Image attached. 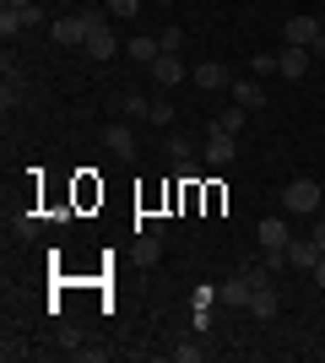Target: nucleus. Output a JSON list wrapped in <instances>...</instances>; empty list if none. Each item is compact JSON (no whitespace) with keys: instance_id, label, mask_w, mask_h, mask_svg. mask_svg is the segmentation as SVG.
Returning <instances> with one entry per match:
<instances>
[{"instance_id":"1","label":"nucleus","mask_w":325,"mask_h":363,"mask_svg":"<svg viewBox=\"0 0 325 363\" xmlns=\"http://www.w3.org/2000/svg\"><path fill=\"white\" fill-rule=\"evenodd\" d=\"M320 201H325V190L309 179V174L287 179V190H282V206H287L293 217H314V212H320Z\"/></svg>"},{"instance_id":"2","label":"nucleus","mask_w":325,"mask_h":363,"mask_svg":"<svg viewBox=\"0 0 325 363\" xmlns=\"http://www.w3.org/2000/svg\"><path fill=\"white\" fill-rule=\"evenodd\" d=\"M81 49H87L93 60H114V55H120V38L108 33V11H93V33H87Z\"/></svg>"},{"instance_id":"3","label":"nucleus","mask_w":325,"mask_h":363,"mask_svg":"<svg viewBox=\"0 0 325 363\" xmlns=\"http://www.w3.org/2000/svg\"><path fill=\"white\" fill-rule=\"evenodd\" d=\"M228 98H233L239 108H249V114H255V108H266V98H271V92H266V82H261V76H233Z\"/></svg>"},{"instance_id":"4","label":"nucleus","mask_w":325,"mask_h":363,"mask_svg":"<svg viewBox=\"0 0 325 363\" xmlns=\"http://www.w3.org/2000/svg\"><path fill=\"white\" fill-rule=\"evenodd\" d=\"M103 147L108 152H114V157H120V163H136V130H130V125H120V120H114V125H103Z\"/></svg>"},{"instance_id":"5","label":"nucleus","mask_w":325,"mask_h":363,"mask_svg":"<svg viewBox=\"0 0 325 363\" xmlns=\"http://www.w3.org/2000/svg\"><path fill=\"white\" fill-rule=\"evenodd\" d=\"M201 157H206V168H228L233 157H239V136H217V130H206Z\"/></svg>"},{"instance_id":"6","label":"nucleus","mask_w":325,"mask_h":363,"mask_svg":"<svg viewBox=\"0 0 325 363\" xmlns=\"http://www.w3.org/2000/svg\"><path fill=\"white\" fill-rule=\"evenodd\" d=\"M190 82H195L201 92H222V87H233V76H228V65H222V60H201L195 71H190Z\"/></svg>"},{"instance_id":"7","label":"nucleus","mask_w":325,"mask_h":363,"mask_svg":"<svg viewBox=\"0 0 325 363\" xmlns=\"http://www.w3.org/2000/svg\"><path fill=\"white\" fill-rule=\"evenodd\" d=\"M87 33H93V11L60 16V22H55V44H87Z\"/></svg>"},{"instance_id":"8","label":"nucleus","mask_w":325,"mask_h":363,"mask_svg":"<svg viewBox=\"0 0 325 363\" xmlns=\"http://www.w3.org/2000/svg\"><path fill=\"white\" fill-rule=\"evenodd\" d=\"M320 16H287V28H282V38L287 44H298V49H314V38H320Z\"/></svg>"},{"instance_id":"9","label":"nucleus","mask_w":325,"mask_h":363,"mask_svg":"<svg viewBox=\"0 0 325 363\" xmlns=\"http://www.w3.org/2000/svg\"><path fill=\"white\" fill-rule=\"evenodd\" d=\"M217 298L228 303V309H249V298H255V288H249V277L244 272H233L222 288H217Z\"/></svg>"},{"instance_id":"10","label":"nucleus","mask_w":325,"mask_h":363,"mask_svg":"<svg viewBox=\"0 0 325 363\" xmlns=\"http://www.w3.org/2000/svg\"><path fill=\"white\" fill-rule=\"evenodd\" d=\"M147 71H152L157 87H179V82H185V60H179V55H157Z\"/></svg>"},{"instance_id":"11","label":"nucleus","mask_w":325,"mask_h":363,"mask_svg":"<svg viewBox=\"0 0 325 363\" xmlns=\"http://www.w3.org/2000/svg\"><path fill=\"white\" fill-rule=\"evenodd\" d=\"M277 76H287V82H298V76H309V49L287 44V49L277 55Z\"/></svg>"},{"instance_id":"12","label":"nucleus","mask_w":325,"mask_h":363,"mask_svg":"<svg viewBox=\"0 0 325 363\" xmlns=\"http://www.w3.org/2000/svg\"><path fill=\"white\" fill-rule=\"evenodd\" d=\"M255 239H261V250H287V244H293V233H287V223H282V217H266V223L255 228Z\"/></svg>"},{"instance_id":"13","label":"nucleus","mask_w":325,"mask_h":363,"mask_svg":"<svg viewBox=\"0 0 325 363\" xmlns=\"http://www.w3.org/2000/svg\"><path fill=\"white\" fill-rule=\"evenodd\" d=\"M136 260L141 266H157V260H163V233H157V228H147L136 239Z\"/></svg>"},{"instance_id":"14","label":"nucleus","mask_w":325,"mask_h":363,"mask_svg":"<svg viewBox=\"0 0 325 363\" xmlns=\"http://www.w3.org/2000/svg\"><path fill=\"white\" fill-rule=\"evenodd\" d=\"M314 260H320V244H314V239H293V244H287V266L314 272Z\"/></svg>"},{"instance_id":"15","label":"nucleus","mask_w":325,"mask_h":363,"mask_svg":"<svg viewBox=\"0 0 325 363\" xmlns=\"http://www.w3.org/2000/svg\"><path fill=\"white\" fill-rule=\"evenodd\" d=\"M125 55L136 65H152L157 55H163V44H157V38H125Z\"/></svg>"},{"instance_id":"16","label":"nucleus","mask_w":325,"mask_h":363,"mask_svg":"<svg viewBox=\"0 0 325 363\" xmlns=\"http://www.w3.org/2000/svg\"><path fill=\"white\" fill-rule=\"evenodd\" d=\"M244 120H249V108L233 104L228 114H217V120H212V130H217V136H239V130H244Z\"/></svg>"},{"instance_id":"17","label":"nucleus","mask_w":325,"mask_h":363,"mask_svg":"<svg viewBox=\"0 0 325 363\" xmlns=\"http://www.w3.org/2000/svg\"><path fill=\"white\" fill-rule=\"evenodd\" d=\"M0 104H6V108L22 104V71L11 65V55H6V87H0Z\"/></svg>"},{"instance_id":"18","label":"nucleus","mask_w":325,"mask_h":363,"mask_svg":"<svg viewBox=\"0 0 325 363\" xmlns=\"http://www.w3.org/2000/svg\"><path fill=\"white\" fill-rule=\"evenodd\" d=\"M249 315H255V320H277V293H271V288H255V298H249Z\"/></svg>"},{"instance_id":"19","label":"nucleus","mask_w":325,"mask_h":363,"mask_svg":"<svg viewBox=\"0 0 325 363\" xmlns=\"http://www.w3.org/2000/svg\"><path fill=\"white\" fill-rule=\"evenodd\" d=\"M163 147H169V157H173L179 168H185L190 157H195V141H190V136H163Z\"/></svg>"},{"instance_id":"20","label":"nucleus","mask_w":325,"mask_h":363,"mask_svg":"<svg viewBox=\"0 0 325 363\" xmlns=\"http://www.w3.org/2000/svg\"><path fill=\"white\" fill-rule=\"evenodd\" d=\"M16 33H28V22H22V11H16V6H6V11H0V38L11 44Z\"/></svg>"},{"instance_id":"21","label":"nucleus","mask_w":325,"mask_h":363,"mask_svg":"<svg viewBox=\"0 0 325 363\" xmlns=\"http://www.w3.org/2000/svg\"><path fill=\"white\" fill-rule=\"evenodd\" d=\"M147 125H173V104H169V98H152V108H147Z\"/></svg>"},{"instance_id":"22","label":"nucleus","mask_w":325,"mask_h":363,"mask_svg":"<svg viewBox=\"0 0 325 363\" xmlns=\"http://www.w3.org/2000/svg\"><path fill=\"white\" fill-rule=\"evenodd\" d=\"M157 44H163V55H179V49H185V28H163Z\"/></svg>"},{"instance_id":"23","label":"nucleus","mask_w":325,"mask_h":363,"mask_svg":"<svg viewBox=\"0 0 325 363\" xmlns=\"http://www.w3.org/2000/svg\"><path fill=\"white\" fill-rule=\"evenodd\" d=\"M201 358H206L201 342H179V347H173V363H201Z\"/></svg>"},{"instance_id":"24","label":"nucleus","mask_w":325,"mask_h":363,"mask_svg":"<svg viewBox=\"0 0 325 363\" xmlns=\"http://www.w3.org/2000/svg\"><path fill=\"white\" fill-rule=\"evenodd\" d=\"M120 108H125V114H141V120H147L152 98H141V92H125V98H120Z\"/></svg>"},{"instance_id":"25","label":"nucleus","mask_w":325,"mask_h":363,"mask_svg":"<svg viewBox=\"0 0 325 363\" xmlns=\"http://www.w3.org/2000/svg\"><path fill=\"white\" fill-rule=\"evenodd\" d=\"M103 11H108V16H136L141 0H103Z\"/></svg>"},{"instance_id":"26","label":"nucleus","mask_w":325,"mask_h":363,"mask_svg":"<svg viewBox=\"0 0 325 363\" xmlns=\"http://www.w3.org/2000/svg\"><path fill=\"white\" fill-rule=\"evenodd\" d=\"M271 71H277V55H255V60H249V76H261V82H266Z\"/></svg>"},{"instance_id":"27","label":"nucleus","mask_w":325,"mask_h":363,"mask_svg":"<svg viewBox=\"0 0 325 363\" xmlns=\"http://www.w3.org/2000/svg\"><path fill=\"white\" fill-rule=\"evenodd\" d=\"M16 11H22V22H28V28H44V6H38V0H33V6H16Z\"/></svg>"},{"instance_id":"28","label":"nucleus","mask_w":325,"mask_h":363,"mask_svg":"<svg viewBox=\"0 0 325 363\" xmlns=\"http://www.w3.org/2000/svg\"><path fill=\"white\" fill-rule=\"evenodd\" d=\"M309 239H314V244H320V255H325V212H320V217H314V228H309Z\"/></svg>"},{"instance_id":"29","label":"nucleus","mask_w":325,"mask_h":363,"mask_svg":"<svg viewBox=\"0 0 325 363\" xmlns=\"http://www.w3.org/2000/svg\"><path fill=\"white\" fill-rule=\"evenodd\" d=\"M314 288H325V255L314 260Z\"/></svg>"},{"instance_id":"30","label":"nucleus","mask_w":325,"mask_h":363,"mask_svg":"<svg viewBox=\"0 0 325 363\" xmlns=\"http://www.w3.org/2000/svg\"><path fill=\"white\" fill-rule=\"evenodd\" d=\"M309 55H314V60H325V33L314 38V49H309Z\"/></svg>"},{"instance_id":"31","label":"nucleus","mask_w":325,"mask_h":363,"mask_svg":"<svg viewBox=\"0 0 325 363\" xmlns=\"http://www.w3.org/2000/svg\"><path fill=\"white\" fill-rule=\"evenodd\" d=\"M6 6H33V0H6Z\"/></svg>"},{"instance_id":"32","label":"nucleus","mask_w":325,"mask_h":363,"mask_svg":"<svg viewBox=\"0 0 325 363\" xmlns=\"http://www.w3.org/2000/svg\"><path fill=\"white\" fill-rule=\"evenodd\" d=\"M157 6H173V0H157Z\"/></svg>"},{"instance_id":"33","label":"nucleus","mask_w":325,"mask_h":363,"mask_svg":"<svg viewBox=\"0 0 325 363\" xmlns=\"http://www.w3.org/2000/svg\"><path fill=\"white\" fill-rule=\"evenodd\" d=\"M320 28H325V11H320Z\"/></svg>"},{"instance_id":"34","label":"nucleus","mask_w":325,"mask_h":363,"mask_svg":"<svg viewBox=\"0 0 325 363\" xmlns=\"http://www.w3.org/2000/svg\"><path fill=\"white\" fill-rule=\"evenodd\" d=\"M320 212H325V201H320Z\"/></svg>"}]
</instances>
